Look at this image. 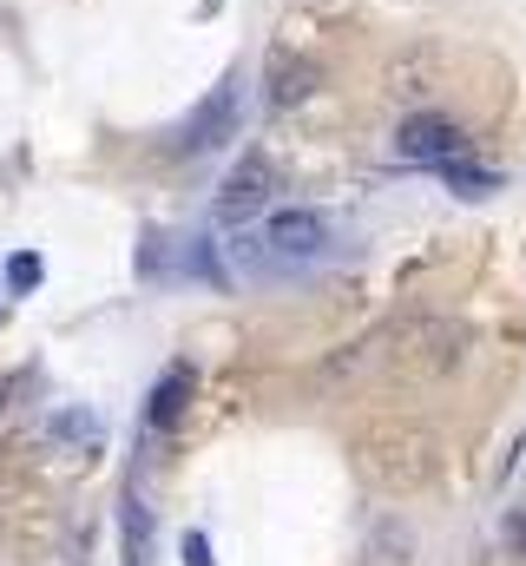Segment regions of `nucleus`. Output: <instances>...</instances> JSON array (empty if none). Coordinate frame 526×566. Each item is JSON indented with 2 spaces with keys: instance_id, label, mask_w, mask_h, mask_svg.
Masks as SVG:
<instances>
[{
  "instance_id": "20e7f679",
  "label": "nucleus",
  "mask_w": 526,
  "mask_h": 566,
  "mask_svg": "<svg viewBox=\"0 0 526 566\" xmlns=\"http://www.w3.org/2000/svg\"><path fill=\"white\" fill-rule=\"evenodd\" d=\"M394 151L408 165H441V158H461L467 151V133L448 119V113H408L401 133H394Z\"/></svg>"
},
{
  "instance_id": "0eeeda50",
  "label": "nucleus",
  "mask_w": 526,
  "mask_h": 566,
  "mask_svg": "<svg viewBox=\"0 0 526 566\" xmlns=\"http://www.w3.org/2000/svg\"><path fill=\"white\" fill-rule=\"evenodd\" d=\"M231 113H238V93H231V86H218V99H211V106H198V119L185 126V151L224 145V133H231Z\"/></svg>"
},
{
  "instance_id": "4468645a",
  "label": "nucleus",
  "mask_w": 526,
  "mask_h": 566,
  "mask_svg": "<svg viewBox=\"0 0 526 566\" xmlns=\"http://www.w3.org/2000/svg\"><path fill=\"white\" fill-rule=\"evenodd\" d=\"M185 566H218V560H211V541H204L198 527L185 534Z\"/></svg>"
},
{
  "instance_id": "39448f33",
  "label": "nucleus",
  "mask_w": 526,
  "mask_h": 566,
  "mask_svg": "<svg viewBox=\"0 0 526 566\" xmlns=\"http://www.w3.org/2000/svg\"><path fill=\"white\" fill-rule=\"evenodd\" d=\"M323 86V73H316V60H296V53H276L270 60V73H263V106H276V113H290V106H303L309 93Z\"/></svg>"
},
{
  "instance_id": "ddd939ff",
  "label": "nucleus",
  "mask_w": 526,
  "mask_h": 566,
  "mask_svg": "<svg viewBox=\"0 0 526 566\" xmlns=\"http://www.w3.org/2000/svg\"><path fill=\"white\" fill-rule=\"evenodd\" d=\"M40 277H46V264H40L33 251L7 258V290H13V296H33V290H40Z\"/></svg>"
},
{
  "instance_id": "9b49d317",
  "label": "nucleus",
  "mask_w": 526,
  "mask_h": 566,
  "mask_svg": "<svg viewBox=\"0 0 526 566\" xmlns=\"http://www.w3.org/2000/svg\"><path fill=\"white\" fill-rule=\"evenodd\" d=\"M382 343H389V336H369V343H349L343 356H329V363H323V382H329V389H336V382H349V376H356L362 363H376V349H382Z\"/></svg>"
},
{
  "instance_id": "2eb2a0df",
  "label": "nucleus",
  "mask_w": 526,
  "mask_h": 566,
  "mask_svg": "<svg viewBox=\"0 0 526 566\" xmlns=\"http://www.w3.org/2000/svg\"><path fill=\"white\" fill-rule=\"evenodd\" d=\"M507 541L526 554V507H514V521H507Z\"/></svg>"
},
{
  "instance_id": "f03ea898",
  "label": "nucleus",
  "mask_w": 526,
  "mask_h": 566,
  "mask_svg": "<svg viewBox=\"0 0 526 566\" xmlns=\"http://www.w3.org/2000/svg\"><path fill=\"white\" fill-rule=\"evenodd\" d=\"M329 218L323 211H309V205H283V211H270L263 218V251L270 258H290V264H309V258H323L329 251Z\"/></svg>"
},
{
  "instance_id": "9d476101",
  "label": "nucleus",
  "mask_w": 526,
  "mask_h": 566,
  "mask_svg": "<svg viewBox=\"0 0 526 566\" xmlns=\"http://www.w3.org/2000/svg\"><path fill=\"white\" fill-rule=\"evenodd\" d=\"M434 171L454 185V198H494V191H501V171H487V165H461V158H441Z\"/></svg>"
},
{
  "instance_id": "6e6552de",
  "label": "nucleus",
  "mask_w": 526,
  "mask_h": 566,
  "mask_svg": "<svg viewBox=\"0 0 526 566\" xmlns=\"http://www.w3.org/2000/svg\"><path fill=\"white\" fill-rule=\"evenodd\" d=\"M185 402H191V369H185V363H171V369H165V382H158V389H151V402H145V422L171 428L178 416H185Z\"/></svg>"
},
{
  "instance_id": "f257e3e1",
  "label": "nucleus",
  "mask_w": 526,
  "mask_h": 566,
  "mask_svg": "<svg viewBox=\"0 0 526 566\" xmlns=\"http://www.w3.org/2000/svg\"><path fill=\"white\" fill-rule=\"evenodd\" d=\"M362 468H369L382 488L408 494V488H421V481L434 474V441L414 434V428H376V434L362 441Z\"/></svg>"
},
{
  "instance_id": "f8f14e48",
  "label": "nucleus",
  "mask_w": 526,
  "mask_h": 566,
  "mask_svg": "<svg viewBox=\"0 0 526 566\" xmlns=\"http://www.w3.org/2000/svg\"><path fill=\"white\" fill-rule=\"evenodd\" d=\"M53 441H73V448H99V422L86 416V409H60L53 422H46Z\"/></svg>"
},
{
  "instance_id": "7ed1b4c3",
  "label": "nucleus",
  "mask_w": 526,
  "mask_h": 566,
  "mask_svg": "<svg viewBox=\"0 0 526 566\" xmlns=\"http://www.w3.org/2000/svg\"><path fill=\"white\" fill-rule=\"evenodd\" d=\"M461 349H467V329L448 316H428L401 336L394 363H401V376H448V369H461Z\"/></svg>"
},
{
  "instance_id": "423d86ee",
  "label": "nucleus",
  "mask_w": 526,
  "mask_h": 566,
  "mask_svg": "<svg viewBox=\"0 0 526 566\" xmlns=\"http://www.w3.org/2000/svg\"><path fill=\"white\" fill-rule=\"evenodd\" d=\"M270 191H276V165H270L263 151H251V158H244V165L224 178V198H218V211H224V218H251Z\"/></svg>"
},
{
  "instance_id": "1a4fd4ad",
  "label": "nucleus",
  "mask_w": 526,
  "mask_h": 566,
  "mask_svg": "<svg viewBox=\"0 0 526 566\" xmlns=\"http://www.w3.org/2000/svg\"><path fill=\"white\" fill-rule=\"evenodd\" d=\"M119 534H126V566H151V507L138 501V488L119 494Z\"/></svg>"
}]
</instances>
